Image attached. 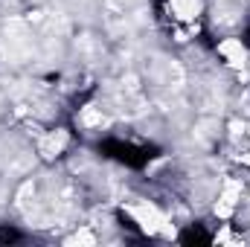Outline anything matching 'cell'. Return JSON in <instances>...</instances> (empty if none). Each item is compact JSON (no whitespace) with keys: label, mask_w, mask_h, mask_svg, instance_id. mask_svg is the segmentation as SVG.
<instances>
[{"label":"cell","mask_w":250,"mask_h":247,"mask_svg":"<svg viewBox=\"0 0 250 247\" xmlns=\"http://www.w3.org/2000/svg\"><path fill=\"white\" fill-rule=\"evenodd\" d=\"M215 56L227 64L230 70H245V67H248V59H250L248 44H245L242 38H236V35L221 38V41L215 44Z\"/></svg>","instance_id":"cell-1"},{"label":"cell","mask_w":250,"mask_h":247,"mask_svg":"<svg viewBox=\"0 0 250 247\" xmlns=\"http://www.w3.org/2000/svg\"><path fill=\"white\" fill-rule=\"evenodd\" d=\"M207 9V0H169V15L175 23H195Z\"/></svg>","instance_id":"cell-2"}]
</instances>
